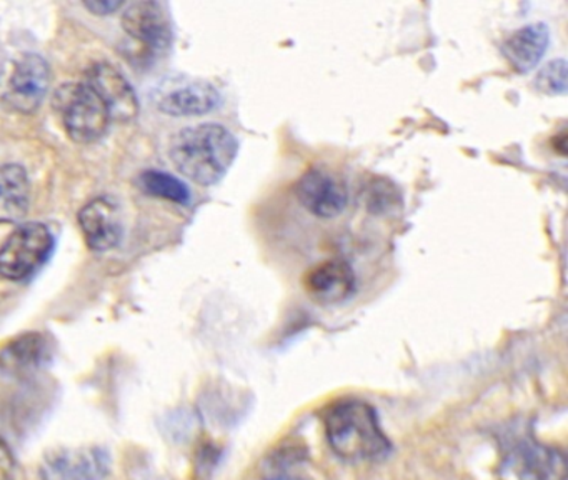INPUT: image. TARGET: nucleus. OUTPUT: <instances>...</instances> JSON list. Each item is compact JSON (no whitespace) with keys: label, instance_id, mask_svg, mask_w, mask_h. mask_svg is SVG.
<instances>
[{"label":"nucleus","instance_id":"obj_1","mask_svg":"<svg viewBox=\"0 0 568 480\" xmlns=\"http://www.w3.org/2000/svg\"><path fill=\"white\" fill-rule=\"evenodd\" d=\"M238 152V142L221 124H199L175 134L171 142L172 164L199 185H214L227 174Z\"/></svg>","mask_w":568,"mask_h":480},{"label":"nucleus","instance_id":"obj_2","mask_svg":"<svg viewBox=\"0 0 568 480\" xmlns=\"http://www.w3.org/2000/svg\"><path fill=\"white\" fill-rule=\"evenodd\" d=\"M329 446L342 459L374 460L387 456L392 446L377 413L361 398H342L323 413Z\"/></svg>","mask_w":568,"mask_h":480},{"label":"nucleus","instance_id":"obj_3","mask_svg":"<svg viewBox=\"0 0 568 480\" xmlns=\"http://www.w3.org/2000/svg\"><path fill=\"white\" fill-rule=\"evenodd\" d=\"M65 132L77 143H93L103 139L112 124V114L93 84H65L54 97Z\"/></svg>","mask_w":568,"mask_h":480},{"label":"nucleus","instance_id":"obj_4","mask_svg":"<svg viewBox=\"0 0 568 480\" xmlns=\"http://www.w3.org/2000/svg\"><path fill=\"white\" fill-rule=\"evenodd\" d=\"M54 250V235L41 222L19 225L0 247V276L8 280L28 279Z\"/></svg>","mask_w":568,"mask_h":480},{"label":"nucleus","instance_id":"obj_5","mask_svg":"<svg viewBox=\"0 0 568 480\" xmlns=\"http://www.w3.org/2000/svg\"><path fill=\"white\" fill-rule=\"evenodd\" d=\"M297 202L317 218L339 217L349 204V191L344 181L325 168H312L300 175L293 185Z\"/></svg>","mask_w":568,"mask_h":480},{"label":"nucleus","instance_id":"obj_6","mask_svg":"<svg viewBox=\"0 0 568 480\" xmlns=\"http://www.w3.org/2000/svg\"><path fill=\"white\" fill-rule=\"evenodd\" d=\"M110 472L106 447H62L42 459V480H104Z\"/></svg>","mask_w":568,"mask_h":480},{"label":"nucleus","instance_id":"obj_7","mask_svg":"<svg viewBox=\"0 0 568 480\" xmlns=\"http://www.w3.org/2000/svg\"><path fill=\"white\" fill-rule=\"evenodd\" d=\"M51 87V67L37 54H25L15 62L9 78L6 103L19 113L32 114L41 107Z\"/></svg>","mask_w":568,"mask_h":480},{"label":"nucleus","instance_id":"obj_8","mask_svg":"<svg viewBox=\"0 0 568 480\" xmlns=\"http://www.w3.org/2000/svg\"><path fill=\"white\" fill-rule=\"evenodd\" d=\"M307 297L319 306H337L355 292V273L342 259H328L310 267L302 277Z\"/></svg>","mask_w":568,"mask_h":480},{"label":"nucleus","instance_id":"obj_9","mask_svg":"<svg viewBox=\"0 0 568 480\" xmlns=\"http://www.w3.org/2000/svg\"><path fill=\"white\" fill-rule=\"evenodd\" d=\"M122 28L133 41L152 52H165L172 42L171 21L164 8L152 0L130 4L124 11Z\"/></svg>","mask_w":568,"mask_h":480},{"label":"nucleus","instance_id":"obj_10","mask_svg":"<svg viewBox=\"0 0 568 480\" xmlns=\"http://www.w3.org/2000/svg\"><path fill=\"white\" fill-rule=\"evenodd\" d=\"M221 94L205 81H179L169 89L157 94L156 106L160 113L175 117L204 116L217 109Z\"/></svg>","mask_w":568,"mask_h":480},{"label":"nucleus","instance_id":"obj_11","mask_svg":"<svg viewBox=\"0 0 568 480\" xmlns=\"http://www.w3.org/2000/svg\"><path fill=\"white\" fill-rule=\"evenodd\" d=\"M78 225L86 238L87 247L94 253H107L119 246L122 238L119 211L109 199H94L84 205L78 212Z\"/></svg>","mask_w":568,"mask_h":480},{"label":"nucleus","instance_id":"obj_12","mask_svg":"<svg viewBox=\"0 0 568 480\" xmlns=\"http://www.w3.org/2000/svg\"><path fill=\"white\" fill-rule=\"evenodd\" d=\"M86 81L104 97L112 122H130L139 114V100L126 77L109 64H96L86 74Z\"/></svg>","mask_w":568,"mask_h":480},{"label":"nucleus","instance_id":"obj_13","mask_svg":"<svg viewBox=\"0 0 568 480\" xmlns=\"http://www.w3.org/2000/svg\"><path fill=\"white\" fill-rule=\"evenodd\" d=\"M51 339L41 332H25L0 348V371L11 375L34 374L51 361Z\"/></svg>","mask_w":568,"mask_h":480},{"label":"nucleus","instance_id":"obj_14","mask_svg":"<svg viewBox=\"0 0 568 480\" xmlns=\"http://www.w3.org/2000/svg\"><path fill=\"white\" fill-rule=\"evenodd\" d=\"M550 32L542 22L524 25L504 42V55L514 71L525 74L540 64L548 49Z\"/></svg>","mask_w":568,"mask_h":480},{"label":"nucleus","instance_id":"obj_15","mask_svg":"<svg viewBox=\"0 0 568 480\" xmlns=\"http://www.w3.org/2000/svg\"><path fill=\"white\" fill-rule=\"evenodd\" d=\"M31 204L28 172L18 164H0V224L25 217Z\"/></svg>","mask_w":568,"mask_h":480},{"label":"nucleus","instance_id":"obj_16","mask_svg":"<svg viewBox=\"0 0 568 480\" xmlns=\"http://www.w3.org/2000/svg\"><path fill=\"white\" fill-rule=\"evenodd\" d=\"M514 469L521 480H567L564 456L540 444L522 446L515 454Z\"/></svg>","mask_w":568,"mask_h":480},{"label":"nucleus","instance_id":"obj_17","mask_svg":"<svg viewBox=\"0 0 568 480\" xmlns=\"http://www.w3.org/2000/svg\"><path fill=\"white\" fill-rule=\"evenodd\" d=\"M137 184L152 198L165 199V201L174 202V204H191V191H189L187 185L169 172H142L137 179Z\"/></svg>","mask_w":568,"mask_h":480},{"label":"nucleus","instance_id":"obj_18","mask_svg":"<svg viewBox=\"0 0 568 480\" xmlns=\"http://www.w3.org/2000/svg\"><path fill=\"white\" fill-rule=\"evenodd\" d=\"M535 84H537L538 89L551 94V96L554 94H565V90H567V62L564 58L548 62L538 72Z\"/></svg>","mask_w":568,"mask_h":480},{"label":"nucleus","instance_id":"obj_19","mask_svg":"<svg viewBox=\"0 0 568 480\" xmlns=\"http://www.w3.org/2000/svg\"><path fill=\"white\" fill-rule=\"evenodd\" d=\"M15 460L11 447L0 437V480H11L14 473Z\"/></svg>","mask_w":568,"mask_h":480},{"label":"nucleus","instance_id":"obj_20","mask_svg":"<svg viewBox=\"0 0 568 480\" xmlns=\"http://www.w3.org/2000/svg\"><path fill=\"white\" fill-rule=\"evenodd\" d=\"M86 9H89L93 14L97 15H107L114 14L117 9L122 8L124 2L120 0H89V2H84Z\"/></svg>","mask_w":568,"mask_h":480},{"label":"nucleus","instance_id":"obj_21","mask_svg":"<svg viewBox=\"0 0 568 480\" xmlns=\"http://www.w3.org/2000/svg\"><path fill=\"white\" fill-rule=\"evenodd\" d=\"M267 480H307V479H300V477H292V476H279V477H272V479Z\"/></svg>","mask_w":568,"mask_h":480},{"label":"nucleus","instance_id":"obj_22","mask_svg":"<svg viewBox=\"0 0 568 480\" xmlns=\"http://www.w3.org/2000/svg\"><path fill=\"white\" fill-rule=\"evenodd\" d=\"M147 480H171V479H168V477L157 476V477H150V479H147Z\"/></svg>","mask_w":568,"mask_h":480}]
</instances>
